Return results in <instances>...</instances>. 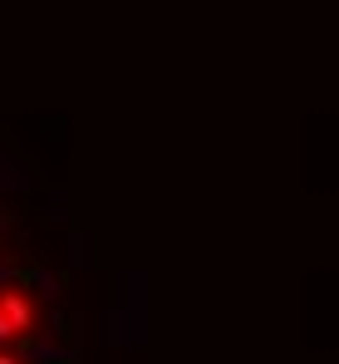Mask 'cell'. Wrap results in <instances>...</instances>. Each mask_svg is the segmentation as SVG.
Segmentation results:
<instances>
[{"mask_svg":"<svg viewBox=\"0 0 339 364\" xmlns=\"http://www.w3.org/2000/svg\"><path fill=\"white\" fill-rule=\"evenodd\" d=\"M0 364H25L20 355H10V350H0Z\"/></svg>","mask_w":339,"mask_h":364,"instance_id":"7a4b0ae2","label":"cell"},{"mask_svg":"<svg viewBox=\"0 0 339 364\" xmlns=\"http://www.w3.org/2000/svg\"><path fill=\"white\" fill-rule=\"evenodd\" d=\"M35 330H40V310H35V296H30L25 286L5 281V286H0V350L20 345V340H25V335H35Z\"/></svg>","mask_w":339,"mask_h":364,"instance_id":"6da1fadb","label":"cell"}]
</instances>
